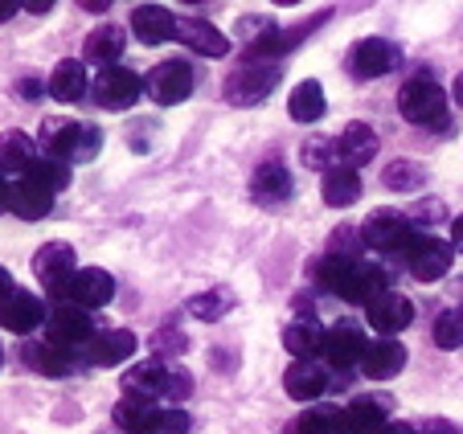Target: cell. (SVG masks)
<instances>
[{"mask_svg": "<svg viewBox=\"0 0 463 434\" xmlns=\"http://www.w3.org/2000/svg\"><path fill=\"white\" fill-rule=\"evenodd\" d=\"M324 111H328V103H324V87H320L316 79L299 82V87L291 90L288 115H291L296 123H316V119H324Z\"/></svg>", "mask_w": 463, "mask_h": 434, "instance_id": "obj_30", "label": "cell"}, {"mask_svg": "<svg viewBox=\"0 0 463 434\" xmlns=\"http://www.w3.org/2000/svg\"><path fill=\"white\" fill-rule=\"evenodd\" d=\"M296 430H299V434H345V410L312 406L307 414H299Z\"/></svg>", "mask_w": 463, "mask_h": 434, "instance_id": "obj_34", "label": "cell"}, {"mask_svg": "<svg viewBox=\"0 0 463 434\" xmlns=\"http://www.w3.org/2000/svg\"><path fill=\"white\" fill-rule=\"evenodd\" d=\"M25 176L37 184H45L50 193H58L71 184V165H61V160H53V156H42V160H33V168H29Z\"/></svg>", "mask_w": 463, "mask_h": 434, "instance_id": "obj_36", "label": "cell"}, {"mask_svg": "<svg viewBox=\"0 0 463 434\" xmlns=\"http://www.w3.org/2000/svg\"><path fill=\"white\" fill-rule=\"evenodd\" d=\"M382 181H385V189L406 193V189H419V184L427 181V173H422L419 165H411V160H393V165H385Z\"/></svg>", "mask_w": 463, "mask_h": 434, "instance_id": "obj_38", "label": "cell"}, {"mask_svg": "<svg viewBox=\"0 0 463 434\" xmlns=\"http://www.w3.org/2000/svg\"><path fill=\"white\" fill-rule=\"evenodd\" d=\"M165 382H168V365H160V361H140V365H131L128 373H123L119 385L128 398L156 401V398H165Z\"/></svg>", "mask_w": 463, "mask_h": 434, "instance_id": "obj_20", "label": "cell"}, {"mask_svg": "<svg viewBox=\"0 0 463 434\" xmlns=\"http://www.w3.org/2000/svg\"><path fill=\"white\" fill-rule=\"evenodd\" d=\"M382 434H419V430H414V426H406V422H390Z\"/></svg>", "mask_w": 463, "mask_h": 434, "instance_id": "obj_48", "label": "cell"}, {"mask_svg": "<svg viewBox=\"0 0 463 434\" xmlns=\"http://www.w3.org/2000/svg\"><path fill=\"white\" fill-rule=\"evenodd\" d=\"M33 275L45 283V291L58 299H66L74 275H79V262H74V246L71 242H45L33 254Z\"/></svg>", "mask_w": 463, "mask_h": 434, "instance_id": "obj_4", "label": "cell"}, {"mask_svg": "<svg viewBox=\"0 0 463 434\" xmlns=\"http://www.w3.org/2000/svg\"><path fill=\"white\" fill-rule=\"evenodd\" d=\"M230 307H234V296H230L226 287H213V291H202V296L189 299V312L197 320H222Z\"/></svg>", "mask_w": 463, "mask_h": 434, "instance_id": "obj_35", "label": "cell"}, {"mask_svg": "<svg viewBox=\"0 0 463 434\" xmlns=\"http://www.w3.org/2000/svg\"><path fill=\"white\" fill-rule=\"evenodd\" d=\"M140 348V340H136V332H128V328H111V332H103V336H95L90 340V361L95 365H103V369H111V365H119V361H131V353Z\"/></svg>", "mask_w": 463, "mask_h": 434, "instance_id": "obj_21", "label": "cell"}, {"mask_svg": "<svg viewBox=\"0 0 463 434\" xmlns=\"http://www.w3.org/2000/svg\"><path fill=\"white\" fill-rule=\"evenodd\" d=\"M393 66H398V50H393L390 42H382V37H365V42H357L349 53V70L357 79H382Z\"/></svg>", "mask_w": 463, "mask_h": 434, "instance_id": "obj_12", "label": "cell"}, {"mask_svg": "<svg viewBox=\"0 0 463 434\" xmlns=\"http://www.w3.org/2000/svg\"><path fill=\"white\" fill-rule=\"evenodd\" d=\"M66 299H71V304H79L82 312L103 307V304H111V299H115V278L107 275V270H99V267H87V270H79V275H74Z\"/></svg>", "mask_w": 463, "mask_h": 434, "instance_id": "obj_15", "label": "cell"}, {"mask_svg": "<svg viewBox=\"0 0 463 434\" xmlns=\"http://www.w3.org/2000/svg\"><path fill=\"white\" fill-rule=\"evenodd\" d=\"M398 111L406 123L419 127H451L447 123V90L435 79H411L398 90Z\"/></svg>", "mask_w": 463, "mask_h": 434, "instance_id": "obj_1", "label": "cell"}, {"mask_svg": "<svg viewBox=\"0 0 463 434\" xmlns=\"http://www.w3.org/2000/svg\"><path fill=\"white\" fill-rule=\"evenodd\" d=\"M385 406L382 401H353L345 410V434H382L385 430Z\"/></svg>", "mask_w": 463, "mask_h": 434, "instance_id": "obj_33", "label": "cell"}, {"mask_svg": "<svg viewBox=\"0 0 463 434\" xmlns=\"http://www.w3.org/2000/svg\"><path fill=\"white\" fill-rule=\"evenodd\" d=\"M33 139L25 131H5L0 136V173H21L25 176L33 168Z\"/></svg>", "mask_w": 463, "mask_h": 434, "instance_id": "obj_31", "label": "cell"}, {"mask_svg": "<svg viewBox=\"0 0 463 434\" xmlns=\"http://www.w3.org/2000/svg\"><path fill=\"white\" fill-rule=\"evenodd\" d=\"M79 148H82V123L74 119H45L42 123V152L61 165H79Z\"/></svg>", "mask_w": 463, "mask_h": 434, "instance_id": "obj_10", "label": "cell"}, {"mask_svg": "<svg viewBox=\"0 0 463 434\" xmlns=\"http://www.w3.org/2000/svg\"><path fill=\"white\" fill-rule=\"evenodd\" d=\"M13 13H17V5H13V0H5V5H0V21H9Z\"/></svg>", "mask_w": 463, "mask_h": 434, "instance_id": "obj_51", "label": "cell"}, {"mask_svg": "<svg viewBox=\"0 0 463 434\" xmlns=\"http://www.w3.org/2000/svg\"><path fill=\"white\" fill-rule=\"evenodd\" d=\"M140 90H144V79L128 66L99 70V79L90 82V95H95V103L103 107V111H128V107L140 99Z\"/></svg>", "mask_w": 463, "mask_h": 434, "instance_id": "obj_5", "label": "cell"}, {"mask_svg": "<svg viewBox=\"0 0 463 434\" xmlns=\"http://www.w3.org/2000/svg\"><path fill=\"white\" fill-rule=\"evenodd\" d=\"M148 95L160 107H176L193 95V66L189 61H160L148 74Z\"/></svg>", "mask_w": 463, "mask_h": 434, "instance_id": "obj_8", "label": "cell"}, {"mask_svg": "<svg viewBox=\"0 0 463 434\" xmlns=\"http://www.w3.org/2000/svg\"><path fill=\"white\" fill-rule=\"evenodd\" d=\"M414 320V304L406 296H398V291H385L382 299H373L369 304V324H373L382 336H398V332H406Z\"/></svg>", "mask_w": 463, "mask_h": 434, "instance_id": "obj_14", "label": "cell"}, {"mask_svg": "<svg viewBox=\"0 0 463 434\" xmlns=\"http://www.w3.org/2000/svg\"><path fill=\"white\" fill-rule=\"evenodd\" d=\"M42 320H45V307L29 291H13V296L0 299V328H9L13 336H29L33 328H42Z\"/></svg>", "mask_w": 463, "mask_h": 434, "instance_id": "obj_11", "label": "cell"}, {"mask_svg": "<svg viewBox=\"0 0 463 434\" xmlns=\"http://www.w3.org/2000/svg\"><path fill=\"white\" fill-rule=\"evenodd\" d=\"M123 45H128V37H123L119 25H99L95 33L87 37V50H82V58L95 61V66L111 70V61H119Z\"/></svg>", "mask_w": 463, "mask_h": 434, "instance_id": "obj_29", "label": "cell"}, {"mask_svg": "<svg viewBox=\"0 0 463 434\" xmlns=\"http://www.w3.org/2000/svg\"><path fill=\"white\" fill-rule=\"evenodd\" d=\"M160 414H165V410H156V401H144V398H123L119 406H115V422L128 434H156Z\"/></svg>", "mask_w": 463, "mask_h": 434, "instance_id": "obj_27", "label": "cell"}, {"mask_svg": "<svg viewBox=\"0 0 463 434\" xmlns=\"http://www.w3.org/2000/svg\"><path fill=\"white\" fill-rule=\"evenodd\" d=\"M275 82H279V66H275V61L250 58L226 79V99L234 107H254V103H262V99L271 95Z\"/></svg>", "mask_w": 463, "mask_h": 434, "instance_id": "obj_2", "label": "cell"}, {"mask_svg": "<svg viewBox=\"0 0 463 434\" xmlns=\"http://www.w3.org/2000/svg\"><path fill=\"white\" fill-rule=\"evenodd\" d=\"M45 340L61 348H79V344H90L95 340V320L90 312H82L79 304H58L45 320Z\"/></svg>", "mask_w": 463, "mask_h": 434, "instance_id": "obj_6", "label": "cell"}, {"mask_svg": "<svg viewBox=\"0 0 463 434\" xmlns=\"http://www.w3.org/2000/svg\"><path fill=\"white\" fill-rule=\"evenodd\" d=\"M99 144H103V136H99L95 123H82V148H79V165H87V160H95Z\"/></svg>", "mask_w": 463, "mask_h": 434, "instance_id": "obj_43", "label": "cell"}, {"mask_svg": "<svg viewBox=\"0 0 463 434\" xmlns=\"http://www.w3.org/2000/svg\"><path fill=\"white\" fill-rule=\"evenodd\" d=\"M21 356H25V365L42 377H66L74 369L71 353H66L61 344H53V340H33V344H25Z\"/></svg>", "mask_w": 463, "mask_h": 434, "instance_id": "obj_23", "label": "cell"}, {"mask_svg": "<svg viewBox=\"0 0 463 434\" xmlns=\"http://www.w3.org/2000/svg\"><path fill=\"white\" fill-rule=\"evenodd\" d=\"M9 209L17 217H25V222H37V217H45L53 209V193L45 189V184L29 181V176H21L9 193Z\"/></svg>", "mask_w": 463, "mask_h": 434, "instance_id": "obj_22", "label": "cell"}, {"mask_svg": "<svg viewBox=\"0 0 463 434\" xmlns=\"http://www.w3.org/2000/svg\"><path fill=\"white\" fill-rule=\"evenodd\" d=\"M451 99H455V103L463 107V74H459V79H455V87H451Z\"/></svg>", "mask_w": 463, "mask_h": 434, "instance_id": "obj_50", "label": "cell"}, {"mask_svg": "<svg viewBox=\"0 0 463 434\" xmlns=\"http://www.w3.org/2000/svg\"><path fill=\"white\" fill-rule=\"evenodd\" d=\"M131 33L144 45H165L168 37H176V17L160 5H140V9H131Z\"/></svg>", "mask_w": 463, "mask_h": 434, "instance_id": "obj_18", "label": "cell"}, {"mask_svg": "<svg viewBox=\"0 0 463 434\" xmlns=\"http://www.w3.org/2000/svg\"><path fill=\"white\" fill-rule=\"evenodd\" d=\"M439 348H463V312L459 307H447L435 316V328H430Z\"/></svg>", "mask_w": 463, "mask_h": 434, "instance_id": "obj_37", "label": "cell"}, {"mask_svg": "<svg viewBox=\"0 0 463 434\" xmlns=\"http://www.w3.org/2000/svg\"><path fill=\"white\" fill-rule=\"evenodd\" d=\"M0 361H5V353H0Z\"/></svg>", "mask_w": 463, "mask_h": 434, "instance_id": "obj_53", "label": "cell"}, {"mask_svg": "<svg viewBox=\"0 0 463 434\" xmlns=\"http://www.w3.org/2000/svg\"><path fill=\"white\" fill-rule=\"evenodd\" d=\"M13 291H17V287H13V275H9V270H5V267H0V299H5V296H13Z\"/></svg>", "mask_w": 463, "mask_h": 434, "instance_id": "obj_47", "label": "cell"}, {"mask_svg": "<svg viewBox=\"0 0 463 434\" xmlns=\"http://www.w3.org/2000/svg\"><path fill=\"white\" fill-rule=\"evenodd\" d=\"M87 66L82 61H74V58H66V61H58L53 66V74H50V95L58 99V103H79L82 95H87Z\"/></svg>", "mask_w": 463, "mask_h": 434, "instance_id": "obj_25", "label": "cell"}, {"mask_svg": "<svg viewBox=\"0 0 463 434\" xmlns=\"http://www.w3.org/2000/svg\"><path fill=\"white\" fill-rule=\"evenodd\" d=\"M156 348H160V353H184V336H181V332H173V324H165V328H160L156 332Z\"/></svg>", "mask_w": 463, "mask_h": 434, "instance_id": "obj_44", "label": "cell"}, {"mask_svg": "<svg viewBox=\"0 0 463 434\" xmlns=\"http://www.w3.org/2000/svg\"><path fill=\"white\" fill-rule=\"evenodd\" d=\"M250 193L259 205H283L291 197V173L283 165H259L250 181Z\"/></svg>", "mask_w": 463, "mask_h": 434, "instance_id": "obj_26", "label": "cell"}, {"mask_svg": "<svg viewBox=\"0 0 463 434\" xmlns=\"http://www.w3.org/2000/svg\"><path fill=\"white\" fill-rule=\"evenodd\" d=\"M336 144H328V139H312V144H304V160L312 168H324V173H328V165L336 168Z\"/></svg>", "mask_w": 463, "mask_h": 434, "instance_id": "obj_39", "label": "cell"}, {"mask_svg": "<svg viewBox=\"0 0 463 434\" xmlns=\"http://www.w3.org/2000/svg\"><path fill=\"white\" fill-rule=\"evenodd\" d=\"M9 193H13V189H9L5 181H0V209H9Z\"/></svg>", "mask_w": 463, "mask_h": 434, "instance_id": "obj_52", "label": "cell"}, {"mask_svg": "<svg viewBox=\"0 0 463 434\" xmlns=\"http://www.w3.org/2000/svg\"><path fill=\"white\" fill-rule=\"evenodd\" d=\"M193 393V377L184 369H168V382H165V398L168 401H184Z\"/></svg>", "mask_w": 463, "mask_h": 434, "instance_id": "obj_41", "label": "cell"}, {"mask_svg": "<svg viewBox=\"0 0 463 434\" xmlns=\"http://www.w3.org/2000/svg\"><path fill=\"white\" fill-rule=\"evenodd\" d=\"M402 369H406V348L398 344V340L382 336V340H373V344L365 348L361 373H365L369 382H390V377H398Z\"/></svg>", "mask_w": 463, "mask_h": 434, "instance_id": "obj_16", "label": "cell"}, {"mask_svg": "<svg viewBox=\"0 0 463 434\" xmlns=\"http://www.w3.org/2000/svg\"><path fill=\"white\" fill-rule=\"evenodd\" d=\"M365 348H369V340L357 324H333V328L324 332V356H328L336 369L361 365V361H365Z\"/></svg>", "mask_w": 463, "mask_h": 434, "instance_id": "obj_9", "label": "cell"}, {"mask_svg": "<svg viewBox=\"0 0 463 434\" xmlns=\"http://www.w3.org/2000/svg\"><path fill=\"white\" fill-rule=\"evenodd\" d=\"M390 287H385V270L382 267H369V262H353V270L345 275V283L336 287V296L349 299V304H373L382 299Z\"/></svg>", "mask_w": 463, "mask_h": 434, "instance_id": "obj_13", "label": "cell"}, {"mask_svg": "<svg viewBox=\"0 0 463 434\" xmlns=\"http://www.w3.org/2000/svg\"><path fill=\"white\" fill-rule=\"evenodd\" d=\"M189 426H193V418L184 414V410H165L156 434H189Z\"/></svg>", "mask_w": 463, "mask_h": 434, "instance_id": "obj_42", "label": "cell"}, {"mask_svg": "<svg viewBox=\"0 0 463 434\" xmlns=\"http://www.w3.org/2000/svg\"><path fill=\"white\" fill-rule=\"evenodd\" d=\"M361 238H365L369 250L393 254V250H411L419 234H414L406 213H398V209H377V213H369L365 226H361Z\"/></svg>", "mask_w": 463, "mask_h": 434, "instance_id": "obj_3", "label": "cell"}, {"mask_svg": "<svg viewBox=\"0 0 463 434\" xmlns=\"http://www.w3.org/2000/svg\"><path fill=\"white\" fill-rule=\"evenodd\" d=\"M283 344H288V353L296 356V361H312L316 353H324V332L316 320H296L283 332Z\"/></svg>", "mask_w": 463, "mask_h": 434, "instance_id": "obj_32", "label": "cell"}, {"mask_svg": "<svg viewBox=\"0 0 463 434\" xmlns=\"http://www.w3.org/2000/svg\"><path fill=\"white\" fill-rule=\"evenodd\" d=\"M176 42L189 45V50L202 53V58H222V53L230 50L226 33H218V29L202 17H176Z\"/></svg>", "mask_w": 463, "mask_h": 434, "instance_id": "obj_17", "label": "cell"}, {"mask_svg": "<svg viewBox=\"0 0 463 434\" xmlns=\"http://www.w3.org/2000/svg\"><path fill=\"white\" fill-rule=\"evenodd\" d=\"M336 156H341L345 168H361L377 156V131L369 123H349L336 139Z\"/></svg>", "mask_w": 463, "mask_h": 434, "instance_id": "obj_19", "label": "cell"}, {"mask_svg": "<svg viewBox=\"0 0 463 434\" xmlns=\"http://www.w3.org/2000/svg\"><path fill=\"white\" fill-rule=\"evenodd\" d=\"M361 246H365V238L353 234V230L345 226V230H336V234H333V242H328V254H341V259H357Z\"/></svg>", "mask_w": 463, "mask_h": 434, "instance_id": "obj_40", "label": "cell"}, {"mask_svg": "<svg viewBox=\"0 0 463 434\" xmlns=\"http://www.w3.org/2000/svg\"><path fill=\"white\" fill-rule=\"evenodd\" d=\"M419 434H455V426H451V422H443V418H435V422L419 426Z\"/></svg>", "mask_w": 463, "mask_h": 434, "instance_id": "obj_45", "label": "cell"}, {"mask_svg": "<svg viewBox=\"0 0 463 434\" xmlns=\"http://www.w3.org/2000/svg\"><path fill=\"white\" fill-rule=\"evenodd\" d=\"M283 390L296 401H316L328 390V377H324V369L316 365V361H296V365L283 373Z\"/></svg>", "mask_w": 463, "mask_h": 434, "instance_id": "obj_24", "label": "cell"}, {"mask_svg": "<svg viewBox=\"0 0 463 434\" xmlns=\"http://www.w3.org/2000/svg\"><path fill=\"white\" fill-rule=\"evenodd\" d=\"M451 246H455V250H463V213L451 222Z\"/></svg>", "mask_w": 463, "mask_h": 434, "instance_id": "obj_46", "label": "cell"}, {"mask_svg": "<svg viewBox=\"0 0 463 434\" xmlns=\"http://www.w3.org/2000/svg\"><path fill=\"white\" fill-rule=\"evenodd\" d=\"M21 95H25V99H37V95H42V82H21Z\"/></svg>", "mask_w": 463, "mask_h": 434, "instance_id": "obj_49", "label": "cell"}, {"mask_svg": "<svg viewBox=\"0 0 463 434\" xmlns=\"http://www.w3.org/2000/svg\"><path fill=\"white\" fill-rule=\"evenodd\" d=\"M455 262V246H447L443 238H414V246L406 250V267H411V275L419 278V283H435V278H443L447 270H451Z\"/></svg>", "mask_w": 463, "mask_h": 434, "instance_id": "obj_7", "label": "cell"}, {"mask_svg": "<svg viewBox=\"0 0 463 434\" xmlns=\"http://www.w3.org/2000/svg\"><path fill=\"white\" fill-rule=\"evenodd\" d=\"M320 193H324V201H328L333 209L353 205V201L361 197V176H357V168H345V165L328 168V173H324V181H320Z\"/></svg>", "mask_w": 463, "mask_h": 434, "instance_id": "obj_28", "label": "cell"}]
</instances>
